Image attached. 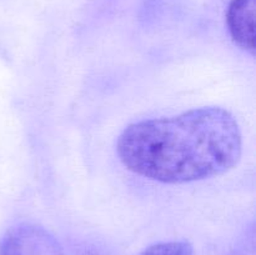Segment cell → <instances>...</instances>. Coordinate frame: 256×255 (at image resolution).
<instances>
[{
	"mask_svg": "<svg viewBox=\"0 0 256 255\" xmlns=\"http://www.w3.org/2000/svg\"><path fill=\"white\" fill-rule=\"evenodd\" d=\"M134 174L162 184H185L229 172L239 162L242 135L236 118L220 106L132 122L116 144Z\"/></svg>",
	"mask_w": 256,
	"mask_h": 255,
	"instance_id": "6da1fadb",
	"label": "cell"
},
{
	"mask_svg": "<svg viewBox=\"0 0 256 255\" xmlns=\"http://www.w3.org/2000/svg\"><path fill=\"white\" fill-rule=\"evenodd\" d=\"M0 255H64L56 238L40 225L10 228L0 242Z\"/></svg>",
	"mask_w": 256,
	"mask_h": 255,
	"instance_id": "7a4b0ae2",
	"label": "cell"
},
{
	"mask_svg": "<svg viewBox=\"0 0 256 255\" xmlns=\"http://www.w3.org/2000/svg\"><path fill=\"white\" fill-rule=\"evenodd\" d=\"M256 0H232L226 12V24L235 45L255 55Z\"/></svg>",
	"mask_w": 256,
	"mask_h": 255,
	"instance_id": "3957f363",
	"label": "cell"
},
{
	"mask_svg": "<svg viewBox=\"0 0 256 255\" xmlns=\"http://www.w3.org/2000/svg\"><path fill=\"white\" fill-rule=\"evenodd\" d=\"M140 255H194V249L186 240H175L150 245Z\"/></svg>",
	"mask_w": 256,
	"mask_h": 255,
	"instance_id": "277c9868",
	"label": "cell"
},
{
	"mask_svg": "<svg viewBox=\"0 0 256 255\" xmlns=\"http://www.w3.org/2000/svg\"><path fill=\"white\" fill-rule=\"evenodd\" d=\"M82 255H100V254L98 252H89V250H88V252H82Z\"/></svg>",
	"mask_w": 256,
	"mask_h": 255,
	"instance_id": "5b68a950",
	"label": "cell"
}]
</instances>
